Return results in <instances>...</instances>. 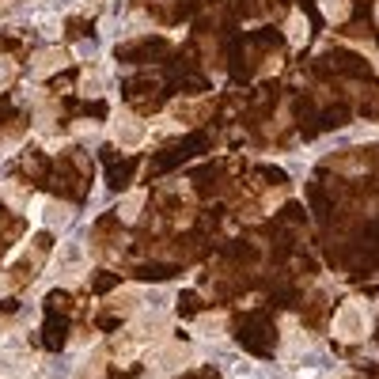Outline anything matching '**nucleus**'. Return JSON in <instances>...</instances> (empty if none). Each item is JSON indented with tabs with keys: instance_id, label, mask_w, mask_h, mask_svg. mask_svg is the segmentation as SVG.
Instances as JSON below:
<instances>
[{
	"instance_id": "7ed1b4c3",
	"label": "nucleus",
	"mask_w": 379,
	"mask_h": 379,
	"mask_svg": "<svg viewBox=\"0 0 379 379\" xmlns=\"http://www.w3.org/2000/svg\"><path fill=\"white\" fill-rule=\"evenodd\" d=\"M34 64H39V72H53L57 64H64V53L61 50H46L42 57H34Z\"/></svg>"
},
{
	"instance_id": "20e7f679",
	"label": "nucleus",
	"mask_w": 379,
	"mask_h": 379,
	"mask_svg": "<svg viewBox=\"0 0 379 379\" xmlns=\"http://www.w3.org/2000/svg\"><path fill=\"white\" fill-rule=\"evenodd\" d=\"M12 76H15V72H12V61H0V88H4Z\"/></svg>"
},
{
	"instance_id": "f257e3e1",
	"label": "nucleus",
	"mask_w": 379,
	"mask_h": 379,
	"mask_svg": "<svg viewBox=\"0 0 379 379\" xmlns=\"http://www.w3.org/2000/svg\"><path fill=\"white\" fill-rule=\"evenodd\" d=\"M114 137H118V144H125V148H137L144 141V129L137 118H125V114H118V122H114Z\"/></svg>"
},
{
	"instance_id": "f03ea898",
	"label": "nucleus",
	"mask_w": 379,
	"mask_h": 379,
	"mask_svg": "<svg viewBox=\"0 0 379 379\" xmlns=\"http://www.w3.org/2000/svg\"><path fill=\"white\" fill-rule=\"evenodd\" d=\"M338 334H341V338H360V334H364V319H360V308H357V303H353V308H345V311L338 315Z\"/></svg>"
}]
</instances>
